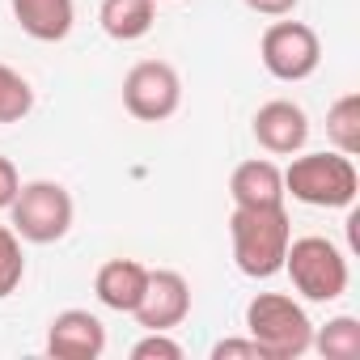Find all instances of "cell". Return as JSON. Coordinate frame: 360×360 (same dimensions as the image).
Wrapping results in <instances>:
<instances>
[{
    "label": "cell",
    "mask_w": 360,
    "mask_h": 360,
    "mask_svg": "<svg viewBox=\"0 0 360 360\" xmlns=\"http://www.w3.org/2000/svg\"><path fill=\"white\" fill-rule=\"evenodd\" d=\"M314 347H318L326 360H356V356H360V322H356L352 314L330 318L322 330H314Z\"/></svg>",
    "instance_id": "cell-16"
},
{
    "label": "cell",
    "mask_w": 360,
    "mask_h": 360,
    "mask_svg": "<svg viewBox=\"0 0 360 360\" xmlns=\"http://www.w3.org/2000/svg\"><path fill=\"white\" fill-rule=\"evenodd\" d=\"M30 110H34V89H30V81H26L18 68L0 64V123H22Z\"/></svg>",
    "instance_id": "cell-17"
},
{
    "label": "cell",
    "mask_w": 360,
    "mask_h": 360,
    "mask_svg": "<svg viewBox=\"0 0 360 360\" xmlns=\"http://www.w3.org/2000/svg\"><path fill=\"white\" fill-rule=\"evenodd\" d=\"M26 280V255H22V238L13 233V225H0V301L13 297Z\"/></svg>",
    "instance_id": "cell-18"
},
{
    "label": "cell",
    "mask_w": 360,
    "mask_h": 360,
    "mask_svg": "<svg viewBox=\"0 0 360 360\" xmlns=\"http://www.w3.org/2000/svg\"><path fill=\"white\" fill-rule=\"evenodd\" d=\"M284 271L292 280V288L305 301H339L352 284L347 271V255L330 242V238H292L284 250Z\"/></svg>",
    "instance_id": "cell-4"
},
{
    "label": "cell",
    "mask_w": 360,
    "mask_h": 360,
    "mask_svg": "<svg viewBox=\"0 0 360 360\" xmlns=\"http://www.w3.org/2000/svg\"><path fill=\"white\" fill-rule=\"evenodd\" d=\"M229 195H233V208L284 204V169L267 157H250L229 174Z\"/></svg>",
    "instance_id": "cell-11"
},
{
    "label": "cell",
    "mask_w": 360,
    "mask_h": 360,
    "mask_svg": "<svg viewBox=\"0 0 360 360\" xmlns=\"http://www.w3.org/2000/svg\"><path fill=\"white\" fill-rule=\"evenodd\" d=\"M242 5H246L250 13H259V18H288L301 0H242Z\"/></svg>",
    "instance_id": "cell-22"
},
{
    "label": "cell",
    "mask_w": 360,
    "mask_h": 360,
    "mask_svg": "<svg viewBox=\"0 0 360 360\" xmlns=\"http://www.w3.org/2000/svg\"><path fill=\"white\" fill-rule=\"evenodd\" d=\"M144 284H148V267L136 263V259H106L94 276L98 301L115 314H131L144 297Z\"/></svg>",
    "instance_id": "cell-12"
},
{
    "label": "cell",
    "mask_w": 360,
    "mask_h": 360,
    "mask_svg": "<svg viewBox=\"0 0 360 360\" xmlns=\"http://www.w3.org/2000/svg\"><path fill=\"white\" fill-rule=\"evenodd\" d=\"M326 136L335 144V153L356 157L360 153V94H343L330 102L326 110Z\"/></svg>",
    "instance_id": "cell-15"
},
{
    "label": "cell",
    "mask_w": 360,
    "mask_h": 360,
    "mask_svg": "<svg viewBox=\"0 0 360 360\" xmlns=\"http://www.w3.org/2000/svg\"><path fill=\"white\" fill-rule=\"evenodd\" d=\"M13 22L34 39V43H64L77 22L72 0H9Z\"/></svg>",
    "instance_id": "cell-13"
},
{
    "label": "cell",
    "mask_w": 360,
    "mask_h": 360,
    "mask_svg": "<svg viewBox=\"0 0 360 360\" xmlns=\"http://www.w3.org/2000/svg\"><path fill=\"white\" fill-rule=\"evenodd\" d=\"M123 106L140 123H165L178 106H183V81L178 68L165 60H140L123 77Z\"/></svg>",
    "instance_id": "cell-6"
},
{
    "label": "cell",
    "mask_w": 360,
    "mask_h": 360,
    "mask_svg": "<svg viewBox=\"0 0 360 360\" xmlns=\"http://www.w3.org/2000/svg\"><path fill=\"white\" fill-rule=\"evenodd\" d=\"M360 191V174L343 153H292L284 169V195L309 208H352Z\"/></svg>",
    "instance_id": "cell-3"
},
{
    "label": "cell",
    "mask_w": 360,
    "mask_h": 360,
    "mask_svg": "<svg viewBox=\"0 0 360 360\" xmlns=\"http://www.w3.org/2000/svg\"><path fill=\"white\" fill-rule=\"evenodd\" d=\"M131 360H183V343L169 339V330H144L131 343Z\"/></svg>",
    "instance_id": "cell-19"
},
{
    "label": "cell",
    "mask_w": 360,
    "mask_h": 360,
    "mask_svg": "<svg viewBox=\"0 0 360 360\" xmlns=\"http://www.w3.org/2000/svg\"><path fill=\"white\" fill-rule=\"evenodd\" d=\"M9 217H13V233L22 242H34V246H51L60 242L68 229H72V195L64 183H51V178H34V183H22L18 200L9 204Z\"/></svg>",
    "instance_id": "cell-5"
},
{
    "label": "cell",
    "mask_w": 360,
    "mask_h": 360,
    "mask_svg": "<svg viewBox=\"0 0 360 360\" xmlns=\"http://www.w3.org/2000/svg\"><path fill=\"white\" fill-rule=\"evenodd\" d=\"M47 352L56 360H98L106 352V326L89 309H64L47 326Z\"/></svg>",
    "instance_id": "cell-10"
},
{
    "label": "cell",
    "mask_w": 360,
    "mask_h": 360,
    "mask_svg": "<svg viewBox=\"0 0 360 360\" xmlns=\"http://www.w3.org/2000/svg\"><path fill=\"white\" fill-rule=\"evenodd\" d=\"M131 314H136V322L144 330H174V326H183L187 314H191V284L178 271H169V267L148 271L144 297H140V305Z\"/></svg>",
    "instance_id": "cell-8"
},
{
    "label": "cell",
    "mask_w": 360,
    "mask_h": 360,
    "mask_svg": "<svg viewBox=\"0 0 360 360\" xmlns=\"http://www.w3.org/2000/svg\"><path fill=\"white\" fill-rule=\"evenodd\" d=\"M259 56L276 81H309L322 64V43L305 22H271L259 39Z\"/></svg>",
    "instance_id": "cell-7"
},
{
    "label": "cell",
    "mask_w": 360,
    "mask_h": 360,
    "mask_svg": "<svg viewBox=\"0 0 360 360\" xmlns=\"http://www.w3.org/2000/svg\"><path fill=\"white\" fill-rule=\"evenodd\" d=\"M98 22L106 30V39L115 43H136L153 30L157 22V0H102Z\"/></svg>",
    "instance_id": "cell-14"
},
{
    "label": "cell",
    "mask_w": 360,
    "mask_h": 360,
    "mask_svg": "<svg viewBox=\"0 0 360 360\" xmlns=\"http://www.w3.org/2000/svg\"><path fill=\"white\" fill-rule=\"evenodd\" d=\"M246 330L267 360H297L314 347V322L288 292H255L246 305Z\"/></svg>",
    "instance_id": "cell-2"
},
{
    "label": "cell",
    "mask_w": 360,
    "mask_h": 360,
    "mask_svg": "<svg viewBox=\"0 0 360 360\" xmlns=\"http://www.w3.org/2000/svg\"><path fill=\"white\" fill-rule=\"evenodd\" d=\"M18 191H22V174H18V165H13L9 157H0V212H9V204L18 200Z\"/></svg>",
    "instance_id": "cell-21"
},
{
    "label": "cell",
    "mask_w": 360,
    "mask_h": 360,
    "mask_svg": "<svg viewBox=\"0 0 360 360\" xmlns=\"http://www.w3.org/2000/svg\"><path fill=\"white\" fill-rule=\"evenodd\" d=\"M229 242H233V263L250 280H271L284 271V250L292 242V221L284 204L267 208H233L229 217Z\"/></svg>",
    "instance_id": "cell-1"
},
{
    "label": "cell",
    "mask_w": 360,
    "mask_h": 360,
    "mask_svg": "<svg viewBox=\"0 0 360 360\" xmlns=\"http://www.w3.org/2000/svg\"><path fill=\"white\" fill-rule=\"evenodd\" d=\"M212 360H267L255 339H221L212 347Z\"/></svg>",
    "instance_id": "cell-20"
},
{
    "label": "cell",
    "mask_w": 360,
    "mask_h": 360,
    "mask_svg": "<svg viewBox=\"0 0 360 360\" xmlns=\"http://www.w3.org/2000/svg\"><path fill=\"white\" fill-rule=\"evenodd\" d=\"M250 127H255L259 148L271 153V157H292V153H301L305 140H309V119H305V110H301L297 102H288V98L263 102V106L255 110V123H250Z\"/></svg>",
    "instance_id": "cell-9"
}]
</instances>
